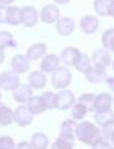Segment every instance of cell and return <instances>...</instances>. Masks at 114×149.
Masks as SVG:
<instances>
[{
	"label": "cell",
	"instance_id": "cell-33",
	"mask_svg": "<svg viewBox=\"0 0 114 149\" xmlns=\"http://www.w3.org/2000/svg\"><path fill=\"white\" fill-rule=\"evenodd\" d=\"M42 97H43V99H44V101H45V104H47V107H48V109H52V108H55V100H56V94H54L52 92H44L43 94H42Z\"/></svg>",
	"mask_w": 114,
	"mask_h": 149
},
{
	"label": "cell",
	"instance_id": "cell-4",
	"mask_svg": "<svg viewBox=\"0 0 114 149\" xmlns=\"http://www.w3.org/2000/svg\"><path fill=\"white\" fill-rule=\"evenodd\" d=\"M76 97L73 94V92L71 91H60L56 94V100H55V108L60 109V111H65L67 108H70L72 106V104L74 102Z\"/></svg>",
	"mask_w": 114,
	"mask_h": 149
},
{
	"label": "cell",
	"instance_id": "cell-22",
	"mask_svg": "<svg viewBox=\"0 0 114 149\" xmlns=\"http://www.w3.org/2000/svg\"><path fill=\"white\" fill-rule=\"evenodd\" d=\"M0 48H17V42L9 31L0 30Z\"/></svg>",
	"mask_w": 114,
	"mask_h": 149
},
{
	"label": "cell",
	"instance_id": "cell-38",
	"mask_svg": "<svg viewBox=\"0 0 114 149\" xmlns=\"http://www.w3.org/2000/svg\"><path fill=\"white\" fill-rule=\"evenodd\" d=\"M16 148H19V149H22V148H33V146H31V143H28V142H20L19 144H16L15 146Z\"/></svg>",
	"mask_w": 114,
	"mask_h": 149
},
{
	"label": "cell",
	"instance_id": "cell-9",
	"mask_svg": "<svg viewBox=\"0 0 114 149\" xmlns=\"http://www.w3.org/2000/svg\"><path fill=\"white\" fill-rule=\"evenodd\" d=\"M79 27L84 34H93L99 28V21L93 15H86L80 19Z\"/></svg>",
	"mask_w": 114,
	"mask_h": 149
},
{
	"label": "cell",
	"instance_id": "cell-23",
	"mask_svg": "<svg viewBox=\"0 0 114 149\" xmlns=\"http://www.w3.org/2000/svg\"><path fill=\"white\" fill-rule=\"evenodd\" d=\"M74 147V137L67 136V135H59V137L56 139V141L51 144V148H73Z\"/></svg>",
	"mask_w": 114,
	"mask_h": 149
},
{
	"label": "cell",
	"instance_id": "cell-35",
	"mask_svg": "<svg viewBox=\"0 0 114 149\" xmlns=\"http://www.w3.org/2000/svg\"><path fill=\"white\" fill-rule=\"evenodd\" d=\"M14 141L10 136H1L0 137V149H7V148H14Z\"/></svg>",
	"mask_w": 114,
	"mask_h": 149
},
{
	"label": "cell",
	"instance_id": "cell-19",
	"mask_svg": "<svg viewBox=\"0 0 114 149\" xmlns=\"http://www.w3.org/2000/svg\"><path fill=\"white\" fill-rule=\"evenodd\" d=\"M47 52V45L44 43H36L28 48L27 57L29 61H37L38 58L43 57Z\"/></svg>",
	"mask_w": 114,
	"mask_h": 149
},
{
	"label": "cell",
	"instance_id": "cell-28",
	"mask_svg": "<svg viewBox=\"0 0 114 149\" xmlns=\"http://www.w3.org/2000/svg\"><path fill=\"white\" fill-rule=\"evenodd\" d=\"M79 102H81L88 112H93L94 111V101H95V94H92V93H85V94H81L78 100Z\"/></svg>",
	"mask_w": 114,
	"mask_h": 149
},
{
	"label": "cell",
	"instance_id": "cell-2",
	"mask_svg": "<svg viewBox=\"0 0 114 149\" xmlns=\"http://www.w3.org/2000/svg\"><path fill=\"white\" fill-rule=\"evenodd\" d=\"M71 71L65 66H58L51 76V84L55 88H65L71 83Z\"/></svg>",
	"mask_w": 114,
	"mask_h": 149
},
{
	"label": "cell",
	"instance_id": "cell-8",
	"mask_svg": "<svg viewBox=\"0 0 114 149\" xmlns=\"http://www.w3.org/2000/svg\"><path fill=\"white\" fill-rule=\"evenodd\" d=\"M59 57L56 56L55 54H50L43 57L41 64H40V69L42 72L44 73H52L59 65Z\"/></svg>",
	"mask_w": 114,
	"mask_h": 149
},
{
	"label": "cell",
	"instance_id": "cell-31",
	"mask_svg": "<svg viewBox=\"0 0 114 149\" xmlns=\"http://www.w3.org/2000/svg\"><path fill=\"white\" fill-rule=\"evenodd\" d=\"M100 130H101V135L106 140L112 141L114 139V119H112L108 122H106L105 125H102Z\"/></svg>",
	"mask_w": 114,
	"mask_h": 149
},
{
	"label": "cell",
	"instance_id": "cell-41",
	"mask_svg": "<svg viewBox=\"0 0 114 149\" xmlns=\"http://www.w3.org/2000/svg\"><path fill=\"white\" fill-rule=\"evenodd\" d=\"M55 2H57V3H60V5H64V3H67L70 0H54Z\"/></svg>",
	"mask_w": 114,
	"mask_h": 149
},
{
	"label": "cell",
	"instance_id": "cell-11",
	"mask_svg": "<svg viewBox=\"0 0 114 149\" xmlns=\"http://www.w3.org/2000/svg\"><path fill=\"white\" fill-rule=\"evenodd\" d=\"M80 52H79V50L77 49V48H73V47H66L65 49H63L62 50V52H60V58H62V61L64 62V64L65 65H73L74 66V64L77 63V61L79 59V57H80Z\"/></svg>",
	"mask_w": 114,
	"mask_h": 149
},
{
	"label": "cell",
	"instance_id": "cell-10",
	"mask_svg": "<svg viewBox=\"0 0 114 149\" xmlns=\"http://www.w3.org/2000/svg\"><path fill=\"white\" fill-rule=\"evenodd\" d=\"M40 17L44 23H52L59 17V9L55 5H47L42 8Z\"/></svg>",
	"mask_w": 114,
	"mask_h": 149
},
{
	"label": "cell",
	"instance_id": "cell-1",
	"mask_svg": "<svg viewBox=\"0 0 114 149\" xmlns=\"http://www.w3.org/2000/svg\"><path fill=\"white\" fill-rule=\"evenodd\" d=\"M74 135L80 142L92 146L94 141L101 135V130L98 127H95V125L88 121H83L79 125H77Z\"/></svg>",
	"mask_w": 114,
	"mask_h": 149
},
{
	"label": "cell",
	"instance_id": "cell-37",
	"mask_svg": "<svg viewBox=\"0 0 114 149\" xmlns=\"http://www.w3.org/2000/svg\"><path fill=\"white\" fill-rule=\"evenodd\" d=\"M106 83H107L108 87L111 88V91H112V92H114V76L106 78Z\"/></svg>",
	"mask_w": 114,
	"mask_h": 149
},
{
	"label": "cell",
	"instance_id": "cell-25",
	"mask_svg": "<svg viewBox=\"0 0 114 149\" xmlns=\"http://www.w3.org/2000/svg\"><path fill=\"white\" fill-rule=\"evenodd\" d=\"M101 42L105 49L114 52V28H109L102 33Z\"/></svg>",
	"mask_w": 114,
	"mask_h": 149
},
{
	"label": "cell",
	"instance_id": "cell-18",
	"mask_svg": "<svg viewBox=\"0 0 114 149\" xmlns=\"http://www.w3.org/2000/svg\"><path fill=\"white\" fill-rule=\"evenodd\" d=\"M28 81H29V85L31 86V88L40 90V88H43V87L45 86L47 78H45V76L43 74V72H40V71H31V72L28 74Z\"/></svg>",
	"mask_w": 114,
	"mask_h": 149
},
{
	"label": "cell",
	"instance_id": "cell-30",
	"mask_svg": "<svg viewBox=\"0 0 114 149\" xmlns=\"http://www.w3.org/2000/svg\"><path fill=\"white\" fill-rule=\"evenodd\" d=\"M112 0H94V10L102 16H108V7Z\"/></svg>",
	"mask_w": 114,
	"mask_h": 149
},
{
	"label": "cell",
	"instance_id": "cell-42",
	"mask_svg": "<svg viewBox=\"0 0 114 149\" xmlns=\"http://www.w3.org/2000/svg\"><path fill=\"white\" fill-rule=\"evenodd\" d=\"M14 0H0V2L1 3H3V5H8V3H12Z\"/></svg>",
	"mask_w": 114,
	"mask_h": 149
},
{
	"label": "cell",
	"instance_id": "cell-21",
	"mask_svg": "<svg viewBox=\"0 0 114 149\" xmlns=\"http://www.w3.org/2000/svg\"><path fill=\"white\" fill-rule=\"evenodd\" d=\"M14 121V112L0 101V126H8Z\"/></svg>",
	"mask_w": 114,
	"mask_h": 149
},
{
	"label": "cell",
	"instance_id": "cell-24",
	"mask_svg": "<svg viewBox=\"0 0 114 149\" xmlns=\"http://www.w3.org/2000/svg\"><path fill=\"white\" fill-rule=\"evenodd\" d=\"M30 143H31L33 148L44 149V148L48 147L49 140H48V136H47L45 134H43V133H35V134L31 136Z\"/></svg>",
	"mask_w": 114,
	"mask_h": 149
},
{
	"label": "cell",
	"instance_id": "cell-43",
	"mask_svg": "<svg viewBox=\"0 0 114 149\" xmlns=\"http://www.w3.org/2000/svg\"><path fill=\"white\" fill-rule=\"evenodd\" d=\"M112 146H113V147H114V139H113V140H112Z\"/></svg>",
	"mask_w": 114,
	"mask_h": 149
},
{
	"label": "cell",
	"instance_id": "cell-17",
	"mask_svg": "<svg viewBox=\"0 0 114 149\" xmlns=\"http://www.w3.org/2000/svg\"><path fill=\"white\" fill-rule=\"evenodd\" d=\"M92 62L95 65L107 68V65H109V63H111V55L107 51V49H98L97 51L93 52Z\"/></svg>",
	"mask_w": 114,
	"mask_h": 149
},
{
	"label": "cell",
	"instance_id": "cell-26",
	"mask_svg": "<svg viewBox=\"0 0 114 149\" xmlns=\"http://www.w3.org/2000/svg\"><path fill=\"white\" fill-rule=\"evenodd\" d=\"M76 128H77V122L74 121V119H66L63 121L62 126H60V134L62 135H67V136H72L76 137Z\"/></svg>",
	"mask_w": 114,
	"mask_h": 149
},
{
	"label": "cell",
	"instance_id": "cell-15",
	"mask_svg": "<svg viewBox=\"0 0 114 149\" xmlns=\"http://www.w3.org/2000/svg\"><path fill=\"white\" fill-rule=\"evenodd\" d=\"M113 98L108 93H100L95 95V101H94V111L95 112H101V111H108L112 107Z\"/></svg>",
	"mask_w": 114,
	"mask_h": 149
},
{
	"label": "cell",
	"instance_id": "cell-27",
	"mask_svg": "<svg viewBox=\"0 0 114 149\" xmlns=\"http://www.w3.org/2000/svg\"><path fill=\"white\" fill-rule=\"evenodd\" d=\"M114 119V112L112 109L108 111H101V112H95L94 114V120L99 126L105 125L106 122H108L109 120Z\"/></svg>",
	"mask_w": 114,
	"mask_h": 149
},
{
	"label": "cell",
	"instance_id": "cell-36",
	"mask_svg": "<svg viewBox=\"0 0 114 149\" xmlns=\"http://www.w3.org/2000/svg\"><path fill=\"white\" fill-rule=\"evenodd\" d=\"M6 14H7V7L0 2V23H6Z\"/></svg>",
	"mask_w": 114,
	"mask_h": 149
},
{
	"label": "cell",
	"instance_id": "cell-3",
	"mask_svg": "<svg viewBox=\"0 0 114 149\" xmlns=\"http://www.w3.org/2000/svg\"><path fill=\"white\" fill-rule=\"evenodd\" d=\"M20 85V78L14 71H3L0 73V87L5 91H14Z\"/></svg>",
	"mask_w": 114,
	"mask_h": 149
},
{
	"label": "cell",
	"instance_id": "cell-34",
	"mask_svg": "<svg viewBox=\"0 0 114 149\" xmlns=\"http://www.w3.org/2000/svg\"><path fill=\"white\" fill-rule=\"evenodd\" d=\"M93 149H98V148H111V147H113L112 146V143H109L108 142V140H106L104 136L101 137V136H99L95 141H94V143L91 146Z\"/></svg>",
	"mask_w": 114,
	"mask_h": 149
},
{
	"label": "cell",
	"instance_id": "cell-40",
	"mask_svg": "<svg viewBox=\"0 0 114 149\" xmlns=\"http://www.w3.org/2000/svg\"><path fill=\"white\" fill-rule=\"evenodd\" d=\"M3 59H5V52H3V49L0 48V64L3 62Z\"/></svg>",
	"mask_w": 114,
	"mask_h": 149
},
{
	"label": "cell",
	"instance_id": "cell-16",
	"mask_svg": "<svg viewBox=\"0 0 114 149\" xmlns=\"http://www.w3.org/2000/svg\"><path fill=\"white\" fill-rule=\"evenodd\" d=\"M56 29H57L58 34L67 36V35L72 34L73 30H74V21L71 17L58 19V21L56 23Z\"/></svg>",
	"mask_w": 114,
	"mask_h": 149
},
{
	"label": "cell",
	"instance_id": "cell-12",
	"mask_svg": "<svg viewBox=\"0 0 114 149\" xmlns=\"http://www.w3.org/2000/svg\"><path fill=\"white\" fill-rule=\"evenodd\" d=\"M10 66L13 69L14 72L16 73H24L28 71L29 69V59L26 56L23 55H16L12 58L10 61Z\"/></svg>",
	"mask_w": 114,
	"mask_h": 149
},
{
	"label": "cell",
	"instance_id": "cell-32",
	"mask_svg": "<svg viewBox=\"0 0 114 149\" xmlns=\"http://www.w3.org/2000/svg\"><path fill=\"white\" fill-rule=\"evenodd\" d=\"M90 66H91V59H90L88 56L85 55V54H81L80 57H79V59H78L77 63L74 64V68H76L77 71H79V72H85Z\"/></svg>",
	"mask_w": 114,
	"mask_h": 149
},
{
	"label": "cell",
	"instance_id": "cell-44",
	"mask_svg": "<svg viewBox=\"0 0 114 149\" xmlns=\"http://www.w3.org/2000/svg\"><path fill=\"white\" fill-rule=\"evenodd\" d=\"M112 68H113V70H114V62L112 63Z\"/></svg>",
	"mask_w": 114,
	"mask_h": 149
},
{
	"label": "cell",
	"instance_id": "cell-5",
	"mask_svg": "<svg viewBox=\"0 0 114 149\" xmlns=\"http://www.w3.org/2000/svg\"><path fill=\"white\" fill-rule=\"evenodd\" d=\"M85 78L93 84H98L100 81H104L107 78V73H106V68L99 66V65H92L90 66L85 72Z\"/></svg>",
	"mask_w": 114,
	"mask_h": 149
},
{
	"label": "cell",
	"instance_id": "cell-39",
	"mask_svg": "<svg viewBox=\"0 0 114 149\" xmlns=\"http://www.w3.org/2000/svg\"><path fill=\"white\" fill-rule=\"evenodd\" d=\"M108 16L114 17V0H112L111 3H109V7H108Z\"/></svg>",
	"mask_w": 114,
	"mask_h": 149
},
{
	"label": "cell",
	"instance_id": "cell-45",
	"mask_svg": "<svg viewBox=\"0 0 114 149\" xmlns=\"http://www.w3.org/2000/svg\"><path fill=\"white\" fill-rule=\"evenodd\" d=\"M0 99H1V93H0Z\"/></svg>",
	"mask_w": 114,
	"mask_h": 149
},
{
	"label": "cell",
	"instance_id": "cell-6",
	"mask_svg": "<svg viewBox=\"0 0 114 149\" xmlns=\"http://www.w3.org/2000/svg\"><path fill=\"white\" fill-rule=\"evenodd\" d=\"M14 121L21 127L28 126L33 122V113L28 107L21 105L14 111Z\"/></svg>",
	"mask_w": 114,
	"mask_h": 149
},
{
	"label": "cell",
	"instance_id": "cell-20",
	"mask_svg": "<svg viewBox=\"0 0 114 149\" xmlns=\"http://www.w3.org/2000/svg\"><path fill=\"white\" fill-rule=\"evenodd\" d=\"M6 23L12 26H17L21 23V9L19 7H15V6L7 7Z\"/></svg>",
	"mask_w": 114,
	"mask_h": 149
},
{
	"label": "cell",
	"instance_id": "cell-29",
	"mask_svg": "<svg viewBox=\"0 0 114 149\" xmlns=\"http://www.w3.org/2000/svg\"><path fill=\"white\" fill-rule=\"evenodd\" d=\"M86 113H88L87 108L81 102H79V101H77L73 105L72 109H71V115H72V118L74 120H81V119H84V116L86 115Z\"/></svg>",
	"mask_w": 114,
	"mask_h": 149
},
{
	"label": "cell",
	"instance_id": "cell-14",
	"mask_svg": "<svg viewBox=\"0 0 114 149\" xmlns=\"http://www.w3.org/2000/svg\"><path fill=\"white\" fill-rule=\"evenodd\" d=\"M27 104H28L27 107L29 108V111L33 114H41V113H43L44 111L48 109L47 104H45V101H44L42 95H33L27 101Z\"/></svg>",
	"mask_w": 114,
	"mask_h": 149
},
{
	"label": "cell",
	"instance_id": "cell-13",
	"mask_svg": "<svg viewBox=\"0 0 114 149\" xmlns=\"http://www.w3.org/2000/svg\"><path fill=\"white\" fill-rule=\"evenodd\" d=\"M33 97V91H31V86L30 85H19L17 88L14 90L13 93V98L15 101L20 102V104H24L27 102L30 98Z\"/></svg>",
	"mask_w": 114,
	"mask_h": 149
},
{
	"label": "cell",
	"instance_id": "cell-7",
	"mask_svg": "<svg viewBox=\"0 0 114 149\" xmlns=\"http://www.w3.org/2000/svg\"><path fill=\"white\" fill-rule=\"evenodd\" d=\"M38 21V14L33 6H26L21 9V23L26 27H34Z\"/></svg>",
	"mask_w": 114,
	"mask_h": 149
}]
</instances>
